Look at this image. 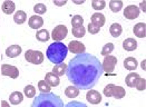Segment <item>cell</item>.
<instances>
[{
  "label": "cell",
  "mask_w": 146,
  "mask_h": 107,
  "mask_svg": "<svg viewBox=\"0 0 146 107\" xmlns=\"http://www.w3.org/2000/svg\"><path fill=\"white\" fill-rule=\"evenodd\" d=\"M66 70H67V65L65 62H61V64H58V65H55L54 66V69H52V72L60 77V76H64L66 74Z\"/></svg>",
  "instance_id": "obj_21"
},
{
  "label": "cell",
  "mask_w": 146,
  "mask_h": 107,
  "mask_svg": "<svg viewBox=\"0 0 146 107\" xmlns=\"http://www.w3.org/2000/svg\"><path fill=\"white\" fill-rule=\"evenodd\" d=\"M24 95L27 98H33L36 96V88L33 85H27L24 89Z\"/></svg>",
  "instance_id": "obj_28"
},
{
  "label": "cell",
  "mask_w": 146,
  "mask_h": 107,
  "mask_svg": "<svg viewBox=\"0 0 146 107\" xmlns=\"http://www.w3.org/2000/svg\"><path fill=\"white\" fill-rule=\"evenodd\" d=\"M65 95L67 96L68 98H76L77 96L79 95V89L75 86H68L65 89Z\"/></svg>",
  "instance_id": "obj_25"
},
{
  "label": "cell",
  "mask_w": 146,
  "mask_h": 107,
  "mask_svg": "<svg viewBox=\"0 0 146 107\" xmlns=\"http://www.w3.org/2000/svg\"><path fill=\"white\" fill-rule=\"evenodd\" d=\"M114 87H115V85H114V84H108V85L104 88V90H103L104 95L106 96V97H113V90H114Z\"/></svg>",
  "instance_id": "obj_36"
},
{
  "label": "cell",
  "mask_w": 146,
  "mask_h": 107,
  "mask_svg": "<svg viewBox=\"0 0 146 107\" xmlns=\"http://www.w3.org/2000/svg\"><path fill=\"white\" fill-rule=\"evenodd\" d=\"M110 8L113 12H118L123 8V1L111 0V1H110Z\"/></svg>",
  "instance_id": "obj_27"
},
{
  "label": "cell",
  "mask_w": 146,
  "mask_h": 107,
  "mask_svg": "<svg viewBox=\"0 0 146 107\" xmlns=\"http://www.w3.org/2000/svg\"><path fill=\"white\" fill-rule=\"evenodd\" d=\"M137 66H138V62H137L136 58H134V57H127L126 59L124 60V67L127 70H135L137 68Z\"/></svg>",
  "instance_id": "obj_18"
},
{
  "label": "cell",
  "mask_w": 146,
  "mask_h": 107,
  "mask_svg": "<svg viewBox=\"0 0 146 107\" xmlns=\"http://www.w3.org/2000/svg\"><path fill=\"white\" fill-rule=\"evenodd\" d=\"M123 48L127 51H133L137 48V41L134 38H127L123 41Z\"/></svg>",
  "instance_id": "obj_17"
},
{
  "label": "cell",
  "mask_w": 146,
  "mask_h": 107,
  "mask_svg": "<svg viewBox=\"0 0 146 107\" xmlns=\"http://www.w3.org/2000/svg\"><path fill=\"white\" fill-rule=\"evenodd\" d=\"M24 100V95L20 92H13L11 95L9 96V102L12 105H19Z\"/></svg>",
  "instance_id": "obj_19"
},
{
  "label": "cell",
  "mask_w": 146,
  "mask_h": 107,
  "mask_svg": "<svg viewBox=\"0 0 146 107\" xmlns=\"http://www.w3.org/2000/svg\"><path fill=\"white\" fill-rule=\"evenodd\" d=\"M102 62L92 54H80L74 57L67 65L66 75L75 87L82 90H89L103 75Z\"/></svg>",
  "instance_id": "obj_1"
},
{
  "label": "cell",
  "mask_w": 146,
  "mask_h": 107,
  "mask_svg": "<svg viewBox=\"0 0 146 107\" xmlns=\"http://www.w3.org/2000/svg\"><path fill=\"white\" fill-rule=\"evenodd\" d=\"M1 107H10L9 103L6 102V100H1Z\"/></svg>",
  "instance_id": "obj_40"
},
{
  "label": "cell",
  "mask_w": 146,
  "mask_h": 107,
  "mask_svg": "<svg viewBox=\"0 0 146 107\" xmlns=\"http://www.w3.org/2000/svg\"><path fill=\"white\" fill-rule=\"evenodd\" d=\"M23 49L19 45H11L6 49V56L9 58H16L21 54Z\"/></svg>",
  "instance_id": "obj_13"
},
{
  "label": "cell",
  "mask_w": 146,
  "mask_h": 107,
  "mask_svg": "<svg viewBox=\"0 0 146 107\" xmlns=\"http://www.w3.org/2000/svg\"><path fill=\"white\" fill-rule=\"evenodd\" d=\"M87 30H88L89 34L95 35V34H98V33H99L100 28H98V27H96V26H94L93 24H88V26H87Z\"/></svg>",
  "instance_id": "obj_38"
},
{
  "label": "cell",
  "mask_w": 146,
  "mask_h": 107,
  "mask_svg": "<svg viewBox=\"0 0 146 107\" xmlns=\"http://www.w3.org/2000/svg\"><path fill=\"white\" fill-rule=\"evenodd\" d=\"M67 54H68L67 46L64 45L62 43H56V41L52 43L51 45H49L47 51H46V55H47L49 61L55 65L64 62V60L67 57Z\"/></svg>",
  "instance_id": "obj_2"
},
{
  "label": "cell",
  "mask_w": 146,
  "mask_h": 107,
  "mask_svg": "<svg viewBox=\"0 0 146 107\" xmlns=\"http://www.w3.org/2000/svg\"><path fill=\"white\" fill-rule=\"evenodd\" d=\"M25 59L30 64L34 65H40L41 62H44V54L39 50H33V49H28L25 53Z\"/></svg>",
  "instance_id": "obj_4"
},
{
  "label": "cell",
  "mask_w": 146,
  "mask_h": 107,
  "mask_svg": "<svg viewBox=\"0 0 146 107\" xmlns=\"http://www.w3.org/2000/svg\"><path fill=\"white\" fill-rule=\"evenodd\" d=\"M74 3H76V5H82V3H84L85 1L84 0H80V1H78V0H73Z\"/></svg>",
  "instance_id": "obj_41"
},
{
  "label": "cell",
  "mask_w": 146,
  "mask_h": 107,
  "mask_svg": "<svg viewBox=\"0 0 146 107\" xmlns=\"http://www.w3.org/2000/svg\"><path fill=\"white\" fill-rule=\"evenodd\" d=\"M138 78H139V75H138L137 72H131V74H128V75L126 76V78H125L126 85H127L128 87L133 88V87H135L136 82H137Z\"/></svg>",
  "instance_id": "obj_20"
},
{
  "label": "cell",
  "mask_w": 146,
  "mask_h": 107,
  "mask_svg": "<svg viewBox=\"0 0 146 107\" xmlns=\"http://www.w3.org/2000/svg\"><path fill=\"white\" fill-rule=\"evenodd\" d=\"M37 40L41 41V43H46L50 39V35H49V31L47 29H40L38 30L36 34Z\"/></svg>",
  "instance_id": "obj_23"
},
{
  "label": "cell",
  "mask_w": 146,
  "mask_h": 107,
  "mask_svg": "<svg viewBox=\"0 0 146 107\" xmlns=\"http://www.w3.org/2000/svg\"><path fill=\"white\" fill-rule=\"evenodd\" d=\"M28 25L31 29H40L42 26H44V19L42 17L40 16H37V15H34L29 18L28 20Z\"/></svg>",
  "instance_id": "obj_11"
},
{
  "label": "cell",
  "mask_w": 146,
  "mask_h": 107,
  "mask_svg": "<svg viewBox=\"0 0 146 107\" xmlns=\"http://www.w3.org/2000/svg\"><path fill=\"white\" fill-rule=\"evenodd\" d=\"M38 89H39L42 94H47V93H50L51 87H50L45 80H40V82H38Z\"/></svg>",
  "instance_id": "obj_31"
},
{
  "label": "cell",
  "mask_w": 146,
  "mask_h": 107,
  "mask_svg": "<svg viewBox=\"0 0 146 107\" xmlns=\"http://www.w3.org/2000/svg\"><path fill=\"white\" fill-rule=\"evenodd\" d=\"M124 16L128 20H134L139 16V8L135 5H129L124 9Z\"/></svg>",
  "instance_id": "obj_9"
},
{
  "label": "cell",
  "mask_w": 146,
  "mask_h": 107,
  "mask_svg": "<svg viewBox=\"0 0 146 107\" xmlns=\"http://www.w3.org/2000/svg\"><path fill=\"white\" fill-rule=\"evenodd\" d=\"M86 99L93 104V105H96V104H99L102 102V95L98 93L97 90H94V89H89L86 94Z\"/></svg>",
  "instance_id": "obj_10"
},
{
  "label": "cell",
  "mask_w": 146,
  "mask_h": 107,
  "mask_svg": "<svg viewBox=\"0 0 146 107\" xmlns=\"http://www.w3.org/2000/svg\"><path fill=\"white\" fill-rule=\"evenodd\" d=\"M45 82L48 84L50 87H56L60 84L59 80V77L56 76L54 72H47L46 76H45Z\"/></svg>",
  "instance_id": "obj_14"
},
{
  "label": "cell",
  "mask_w": 146,
  "mask_h": 107,
  "mask_svg": "<svg viewBox=\"0 0 146 107\" xmlns=\"http://www.w3.org/2000/svg\"><path fill=\"white\" fill-rule=\"evenodd\" d=\"M125 95H126V92H125V89L123 88L122 86H115L114 87L113 97H115L116 99H121V98H124Z\"/></svg>",
  "instance_id": "obj_26"
},
{
  "label": "cell",
  "mask_w": 146,
  "mask_h": 107,
  "mask_svg": "<svg viewBox=\"0 0 146 107\" xmlns=\"http://www.w3.org/2000/svg\"><path fill=\"white\" fill-rule=\"evenodd\" d=\"M90 24H93L94 26H96L98 28L103 27L105 24V16L100 12H95L92 15V18H90Z\"/></svg>",
  "instance_id": "obj_12"
},
{
  "label": "cell",
  "mask_w": 146,
  "mask_h": 107,
  "mask_svg": "<svg viewBox=\"0 0 146 107\" xmlns=\"http://www.w3.org/2000/svg\"><path fill=\"white\" fill-rule=\"evenodd\" d=\"M135 87L137 88V90H139V92H144L146 88V80L144 78H138L137 79V82H136V85H135Z\"/></svg>",
  "instance_id": "obj_35"
},
{
  "label": "cell",
  "mask_w": 146,
  "mask_h": 107,
  "mask_svg": "<svg viewBox=\"0 0 146 107\" xmlns=\"http://www.w3.org/2000/svg\"><path fill=\"white\" fill-rule=\"evenodd\" d=\"M34 11L38 13V15H44L45 12L47 11V7L44 3H36L34 7Z\"/></svg>",
  "instance_id": "obj_34"
},
{
  "label": "cell",
  "mask_w": 146,
  "mask_h": 107,
  "mask_svg": "<svg viewBox=\"0 0 146 107\" xmlns=\"http://www.w3.org/2000/svg\"><path fill=\"white\" fill-rule=\"evenodd\" d=\"M26 20H27V15L23 10H18V11L13 15V21L16 24L21 25L24 24V23H26Z\"/></svg>",
  "instance_id": "obj_24"
},
{
  "label": "cell",
  "mask_w": 146,
  "mask_h": 107,
  "mask_svg": "<svg viewBox=\"0 0 146 107\" xmlns=\"http://www.w3.org/2000/svg\"><path fill=\"white\" fill-rule=\"evenodd\" d=\"M67 3V0H54V5L55 6H65Z\"/></svg>",
  "instance_id": "obj_39"
},
{
  "label": "cell",
  "mask_w": 146,
  "mask_h": 107,
  "mask_svg": "<svg viewBox=\"0 0 146 107\" xmlns=\"http://www.w3.org/2000/svg\"><path fill=\"white\" fill-rule=\"evenodd\" d=\"M110 35L113 36L114 38L119 37V36L122 35V33H123L122 26H121L119 24H117V23L111 24V26H110Z\"/></svg>",
  "instance_id": "obj_22"
},
{
  "label": "cell",
  "mask_w": 146,
  "mask_h": 107,
  "mask_svg": "<svg viewBox=\"0 0 146 107\" xmlns=\"http://www.w3.org/2000/svg\"><path fill=\"white\" fill-rule=\"evenodd\" d=\"M117 64V58L115 56H106L104 58V61L102 64V67H103V71H105L106 74H110V72H113L114 69H115V66Z\"/></svg>",
  "instance_id": "obj_6"
},
{
  "label": "cell",
  "mask_w": 146,
  "mask_h": 107,
  "mask_svg": "<svg viewBox=\"0 0 146 107\" xmlns=\"http://www.w3.org/2000/svg\"><path fill=\"white\" fill-rule=\"evenodd\" d=\"M68 50L72 51V54H76V55H80L84 54L86 50L85 45L78 40H70L68 44Z\"/></svg>",
  "instance_id": "obj_8"
},
{
  "label": "cell",
  "mask_w": 146,
  "mask_h": 107,
  "mask_svg": "<svg viewBox=\"0 0 146 107\" xmlns=\"http://www.w3.org/2000/svg\"><path fill=\"white\" fill-rule=\"evenodd\" d=\"M68 34V29L65 25H58L54 28V30L51 31V38L56 41V43H61V40H64Z\"/></svg>",
  "instance_id": "obj_5"
},
{
  "label": "cell",
  "mask_w": 146,
  "mask_h": 107,
  "mask_svg": "<svg viewBox=\"0 0 146 107\" xmlns=\"http://www.w3.org/2000/svg\"><path fill=\"white\" fill-rule=\"evenodd\" d=\"M141 66H142V68H143V69H145V60H144V61H142Z\"/></svg>",
  "instance_id": "obj_43"
},
{
  "label": "cell",
  "mask_w": 146,
  "mask_h": 107,
  "mask_svg": "<svg viewBox=\"0 0 146 107\" xmlns=\"http://www.w3.org/2000/svg\"><path fill=\"white\" fill-rule=\"evenodd\" d=\"M134 35L138 38H145L146 36V25L144 23H138L133 28Z\"/></svg>",
  "instance_id": "obj_15"
},
{
  "label": "cell",
  "mask_w": 146,
  "mask_h": 107,
  "mask_svg": "<svg viewBox=\"0 0 146 107\" xmlns=\"http://www.w3.org/2000/svg\"><path fill=\"white\" fill-rule=\"evenodd\" d=\"M105 6H106V2H105L104 0H93V1H92V7H93V9H95V10H97V11L104 9Z\"/></svg>",
  "instance_id": "obj_32"
},
{
  "label": "cell",
  "mask_w": 146,
  "mask_h": 107,
  "mask_svg": "<svg viewBox=\"0 0 146 107\" xmlns=\"http://www.w3.org/2000/svg\"><path fill=\"white\" fill-rule=\"evenodd\" d=\"M64 107H88L86 104L82 103V102H77V100H73V102H69L68 104H66Z\"/></svg>",
  "instance_id": "obj_37"
},
{
  "label": "cell",
  "mask_w": 146,
  "mask_h": 107,
  "mask_svg": "<svg viewBox=\"0 0 146 107\" xmlns=\"http://www.w3.org/2000/svg\"><path fill=\"white\" fill-rule=\"evenodd\" d=\"M30 107H64V102L60 97L52 93L39 94L34 99Z\"/></svg>",
  "instance_id": "obj_3"
},
{
  "label": "cell",
  "mask_w": 146,
  "mask_h": 107,
  "mask_svg": "<svg viewBox=\"0 0 146 107\" xmlns=\"http://www.w3.org/2000/svg\"><path fill=\"white\" fill-rule=\"evenodd\" d=\"M84 24V18L80 15H75L72 18V26L73 27H78V26H83Z\"/></svg>",
  "instance_id": "obj_33"
},
{
  "label": "cell",
  "mask_w": 146,
  "mask_h": 107,
  "mask_svg": "<svg viewBox=\"0 0 146 107\" xmlns=\"http://www.w3.org/2000/svg\"><path fill=\"white\" fill-rule=\"evenodd\" d=\"M1 9H2V11L5 12L6 15H11L16 10V5H15V2L11 1V0H6L2 3Z\"/></svg>",
  "instance_id": "obj_16"
},
{
  "label": "cell",
  "mask_w": 146,
  "mask_h": 107,
  "mask_svg": "<svg viewBox=\"0 0 146 107\" xmlns=\"http://www.w3.org/2000/svg\"><path fill=\"white\" fill-rule=\"evenodd\" d=\"M1 75L9 76L12 79H16L19 76V70H18V68L16 66L3 64V65H1Z\"/></svg>",
  "instance_id": "obj_7"
},
{
  "label": "cell",
  "mask_w": 146,
  "mask_h": 107,
  "mask_svg": "<svg viewBox=\"0 0 146 107\" xmlns=\"http://www.w3.org/2000/svg\"><path fill=\"white\" fill-rule=\"evenodd\" d=\"M141 8H142L143 12H145V2H144V1H143V2H141Z\"/></svg>",
  "instance_id": "obj_42"
},
{
  "label": "cell",
  "mask_w": 146,
  "mask_h": 107,
  "mask_svg": "<svg viewBox=\"0 0 146 107\" xmlns=\"http://www.w3.org/2000/svg\"><path fill=\"white\" fill-rule=\"evenodd\" d=\"M113 50H114V44H113V43H107L106 45H104V47H103V49H102L100 55L104 56V57L110 56Z\"/></svg>",
  "instance_id": "obj_30"
},
{
  "label": "cell",
  "mask_w": 146,
  "mask_h": 107,
  "mask_svg": "<svg viewBox=\"0 0 146 107\" xmlns=\"http://www.w3.org/2000/svg\"><path fill=\"white\" fill-rule=\"evenodd\" d=\"M72 33H73V35L75 36L76 38H82V37H84V36H85L86 29H85V27H83V26L73 27Z\"/></svg>",
  "instance_id": "obj_29"
}]
</instances>
